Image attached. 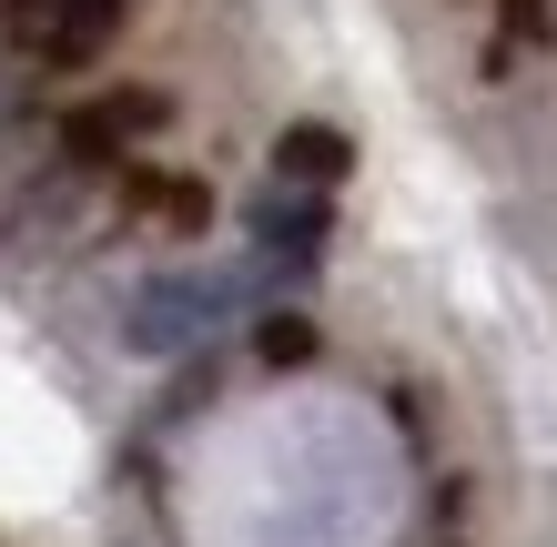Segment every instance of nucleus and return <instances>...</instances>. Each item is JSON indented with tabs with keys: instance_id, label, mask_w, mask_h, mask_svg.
<instances>
[{
	"instance_id": "obj_6",
	"label": "nucleus",
	"mask_w": 557,
	"mask_h": 547,
	"mask_svg": "<svg viewBox=\"0 0 557 547\" xmlns=\"http://www.w3.org/2000/svg\"><path fill=\"white\" fill-rule=\"evenodd\" d=\"M122 203H133L143 223H173V234H203L213 192L193 183V173H122Z\"/></svg>"
},
{
	"instance_id": "obj_3",
	"label": "nucleus",
	"mask_w": 557,
	"mask_h": 547,
	"mask_svg": "<svg viewBox=\"0 0 557 547\" xmlns=\"http://www.w3.org/2000/svg\"><path fill=\"white\" fill-rule=\"evenodd\" d=\"M162 122H173V91L122 82V91H102V102H82L72 122H61V152H72V163H122L133 142L162 133Z\"/></svg>"
},
{
	"instance_id": "obj_2",
	"label": "nucleus",
	"mask_w": 557,
	"mask_h": 547,
	"mask_svg": "<svg viewBox=\"0 0 557 547\" xmlns=\"http://www.w3.org/2000/svg\"><path fill=\"white\" fill-rule=\"evenodd\" d=\"M122 0H0V41L41 72H82L91 51H112Z\"/></svg>"
},
{
	"instance_id": "obj_4",
	"label": "nucleus",
	"mask_w": 557,
	"mask_h": 547,
	"mask_svg": "<svg viewBox=\"0 0 557 547\" xmlns=\"http://www.w3.org/2000/svg\"><path fill=\"white\" fill-rule=\"evenodd\" d=\"M324 192H305V183H264L253 192V253L264 264H284V274H305L314 253H324Z\"/></svg>"
},
{
	"instance_id": "obj_1",
	"label": "nucleus",
	"mask_w": 557,
	"mask_h": 547,
	"mask_svg": "<svg viewBox=\"0 0 557 547\" xmlns=\"http://www.w3.org/2000/svg\"><path fill=\"white\" fill-rule=\"evenodd\" d=\"M234 314H244L234 274H152L133 295V314H122V335H133L143 356H193V345H213Z\"/></svg>"
},
{
	"instance_id": "obj_7",
	"label": "nucleus",
	"mask_w": 557,
	"mask_h": 547,
	"mask_svg": "<svg viewBox=\"0 0 557 547\" xmlns=\"http://www.w3.org/2000/svg\"><path fill=\"white\" fill-rule=\"evenodd\" d=\"M253 356H264V365H314V325H305V314H264V325H253Z\"/></svg>"
},
{
	"instance_id": "obj_5",
	"label": "nucleus",
	"mask_w": 557,
	"mask_h": 547,
	"mask_svg": "<svg viewBox=\"0 0 557 547\" xmlns=\"http://www.w3.org/2000/svg\"><path fill=\"white\" fill-rule=\"evenodd\" d=\"M355 173V142L335 133V122H294V133L274 142V183H305V192H335Z\"/></svg>"
}]
</instances>
